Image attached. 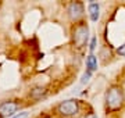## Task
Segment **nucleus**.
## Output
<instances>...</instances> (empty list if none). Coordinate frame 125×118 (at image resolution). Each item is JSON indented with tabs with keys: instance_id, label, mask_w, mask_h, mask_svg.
Listing matches in <instances>:
<instances>
[{
	"instance_id": "obj_9",
	"label": "nucleus",
	"mask_w": 125,
	"mask_h": 118,
	"mask_svg": "<svg viewBox=\"0 0 125 118\" xmlns=\"http://www.w3.org/2000/svg\"><path fill=\"white\" fill-rule=\"evenodd\" d=\"M28 117H29V113H28V111H21V113L15 114V115L11 117V118H28Z\"/></svg>"
},
{
	"instance_id": "obj_2",
	"label": "nucleus",
	"mask_w": 125,
	"mask_h": 118,
	"mask_svg": "<svg viewBox=\"0 0 125 118\" xmlns=\"http://www.w3.org/2000/svg\"><path fill=\"white\" fill-rule=\"evenodd\" d=\"M89 39V27L86 22H78L75 27L72 28V42L74 45L81 49L88 43Z\"/></svg>"
},
{
	"instance_id": "obj_5",
	"label": "nucleus",
	"mask_w": 125,
	"mask_h": 118,
	"mask_svg": "<svg viewBox=\"0 0 125 118\" xmlns=\"http://www.w3.org/2000/svg\"><path fill=\"white\" fill-rule=\"evenodd\" d=\"M68 17L71 21H79L82 17H83V13H85V9H83V3L81 1H72L68 4L67 9Z\"/></svg>"
},
{
	"instance_id": "obj_3",
	"label": "nucleus",
	"mask_w": 125,
	"mask_h": 118,
	"mask_svg": "<svg viewBox=\"0 0 125 118\" xmlns=\"http://www.w3.org/2000/svg\"><path fill=\"white\" fill-rule=\"evenodd\" d=\"M81 106L79 101L75 99H68L61 101L60 104L56 107V111H57L60 115H64V117H71V115H76L79 113Z\"/></svg>"
},
{
	"instance_id": "obj_1",
	"label": "nucleus",
	"mask_w": 125,
	"mask_h": 118,
	"mask_svg": "<svg viewBox=\"0 0 125 118\" xmlns=\"http://www.w3.org/2000/svg\"><path fill=\"white\" fill-rule=\"evenodd\" d=\"M124 104V92L118 85H113L106 92V106L110 111H117Z\"/></svg>"
},
{
	"instance_id": "obj_8",
	"label": "nucleus",
	"mask_w": 125,
	"mask_h": 118,
	"mask_svg": "<svg viewBox=\"0 0 125 118\" xmlns=\"http://www.w3.org/2000/svg\"><path fill=\"white\" fill-rule=\"evenodd\" d=\"M43 95H45V89H40V88H36V89H33V90L31 92V96L36 100L40 99Z\"/></svg>"
},
{
	"instance_id": "obj_12",
	"label": "nucleus",
	"mask_w": 125,
	"mask_h": 118,
	"mask_svg": "<svg viewBox=\"0 0 125 118\" xmlns=\"http://www.w3.org/2000/svg\"><path fill=\"white\" fill-rule=\"evenodd\" d=\"M117 51H118V54L120 56H125V43L122 46H120V47L117 49Z\"/></svg>"
},
{
	"instance_id": "obj_13",
	"label": "nucleus",
	"mask_w": 125,
	"mask_h": 118,
	"mask_svg": "<svg viewBox=\"0 0 125 118\" xmlns=\"http://www.w3.org/2000/svg\"><path fill=\"white\" fill-rule=\"evenodd\" d=\"M86 118H97V115H96L94 113H90V114H88V115H86Z\"/></svg>"
},
{
	"instance_id": "obj_6",
	"label": "nucleus",
	"mask_w": 125,
	"mask_h": 118,
	"mask_svg": "<svg viewBox=\"0 0 125 118\" xmlns=\"http://www.w3.org/2000/svg\"><path fill=\"white\" fill-rule=\"evenodd\" d=\"M88 11H89L90 20H92L93 22H96L99 20V15H100V4H99V3H89Z\"/></svg>"
},
{
	"instance_id": "obj_10",
	"label": "nucleus",
	"mask_w": 125,
	"mask_h": 118,
	"mask_svg": "<svg viewBox=\"0 0 125 118\" xmlns=\"http://www.w3.org/2000/svg\"><path fill=\"white\" fill-rule=\"evenodd\" d=\"M90 77H92V72H89V71H86L85 74H83V77H82V83H86V82H89Z\"/></svg>"
},
{
	"instance_id": "obj_11",
	"label": "nucleus",
	"mask_w": 125,
	"mask_h": 118,
	"mask_svg": "<svg viewBox=\"0 0 125 118\" xmlns=\"http://www.w3.org/2000/svg\"><path fill=\"white\" fill-rule=\"evenodd\" d=\"M96 43H97V38L93 36L92 38V42H90V51H93V50L96 49Z\"/></svg>"
},
{
	"instance_id": "obj_7",
	"label": "nucleus",
	"mask_w": 125,
	"mask_h": 118,
	"mask_svg": "<svg viewBox=\"0 0 125 118\" xmlns=\"http://www.w3.org/2000/svg\"><path fill=\"white\" fill-rule=\"evenodd\" d=\"M96 69H97V59L93 54H89L88 59H86V71L93 72Z\"/></svg>"
},
{
	"instance_id": "obj_4",
	"label": "nucleus",
	"mask_w": 125,
	"mask_h": 118,
	"mask_svg": "<svg viewBox=\"0 0 125 118\" xmlns=\"http://www.w3.org/2000/svg\"><path fill=\"white\" fill-rule=\"evenodd\" d=\"M20 110V103L14 100H6L0 103V118L14 117L15 113Z\"/></svg>"
}]
</instances>
